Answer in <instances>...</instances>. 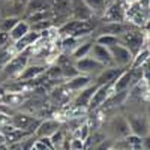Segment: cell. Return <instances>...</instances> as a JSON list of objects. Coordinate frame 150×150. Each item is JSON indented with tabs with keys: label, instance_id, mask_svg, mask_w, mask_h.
I'll list each match as a JSON object with an SVG mask.
<instances>
[{
	"label": "cell",
	"instance_id": "5b68a950",
	"mask_svg": "<svg viewBox=\"0 0 150 150\" xmlns=\"http://www.w3.org/2000/svg\"><path fill=\"white\" fill-rule=\"evenodd\" d=\"M27 53H29V48L24 50V51L20 53V54H15L14 57H12V59L8 62V63L5 65V68L2 69L3 74H5V77H15V78L18 77L20 72L29 65Z\"/></svg>",
	"mask_w": 150,
	"mask_h": 150
},
{
	"label": "cell",
	"instance_id": "8992f818",
	"mask_svg": "<svg viewBox=\"0 0 150 150\" xmlns=\"http://www.w3.org/2000/svg\"><path fill=\"white\" fill-rule=\"evenodd\" d=\"M108 50H110L111 57H112V63H114L116 66H120V68H123V69L131 68L132 60H134V54H132L125 45L116 44V45L110 47Z\"/></svg>",
	"mask_w": 150,
	"mask_h": 150
},
{
	"label": "cell",
	"instance_id": "d4e9b609",
	"mask_svg": "<svg viewBox=\"0 0 150 150\" xmlns=\"http://www.w3.org/2000/svg\"><path fill=\"white\" fill-rule=\"evenodd\" d=\"M15 56V51L12 48V44L6 45V47H0V69H3L5 65Z\"/></svg>",
	"mask_w": 150,
	"mask_h": 150
},
{
	"label": "cell",
	"instance_id": "e0dca14e",
	"mask_svg": "<svg viewBox=\"0 0 150 150\" xmlns=\"http://www.w3.org/2000/svg\"><path fill=\"white\" fill-rule=\"evenodd\" d=\"M93 77H90V75H86V74H78V75H75L74 78H69L66 83H65V86L68 87V89L74 93V92H80V90H83L84 87H87V86H90L93 81Z\"/></svg>",
	"mask_w": 150,
	"mask_h": 150
},
{
	"label": "cell",
	"instance_id": "d6a6232c",
	"mask_svg": "<svg viewBox=\"0 0 150 150\" xmlns=\"http://www.w3.org/2000/svg\"><path fill=\"white\" fill-rule=\"evenodd\" d=\"M112 140H110V138H105L104 141H101L99 144H96L95 147H92L90 150H111V147H112Z\"/></svg>",
	"mask_w": 150,
	"mask_h": 150
},
{
	"label": "cell",
	"instance_id": "f546056e",
	"mask_svg": "<svg viewBox=\"0 0 150 150\" xmlns=\"http://www.w3.org/2000/svg\"><path fill=\"white\" fill-rule=\"evenodd\" d=\"M45 74L48 75V78L51 80V81L63 80V74H62V68H60V65H53L50 69L45 71Z\"/></svg>",
	"mask_w": 150,
	"mask_h": 150
},
{
	"label": "cell",
	"instance_id": "4316f807",
	"mask_svg": "<svg viewBox=\"0 0 150 150\" xmlns=\"http://www.w3.org/2000/svg\"><path fill=\"white\" fill-rule=\"evenodd\" d=\"M84 3L93 11V14H102L108 5L107 0H84Z\"/></svg>",
	"mask_w": 150,
	"mask_h": 150
},
{
	"label": "cell",
	"instance_id": "ffe728a7",
	"mask_svg": "<svg viewBox=\"0 0 150 150\" xmlns=\"http://www.w3.org/2000/svg\"><path fill=\"white\" fill-rule=\"evenodd\" d=\"M41 11H51V3H50V0H29L23 15L27 17L30 14L41 12Z\"/></svg>",
	"mask_w": 150,
	"mask_h": 150
},
{
	"label": "cell",
	"instance_id": "6da1fadb",
	"mask_svg": "<svg viewBox=\"0 0 150 150\" xmlns=\"http://www.w3.org/2000/svg\"><path fill=\"white\" fill-rule=\"evenodd\" d=\"M144 35L146 33H143L137 26L128 24V29L119 36V42L125 45L135 56L141 48H144Z\"/></svg>",
	"mask_w": 150,
	"mask_h": 150
},
{
	"label": "cell",
	"instance_id": "ab89813d",
	"mask_svg": "<svg viewBox=\"0 0 150 150\" xmlns=\"http://www.w3.org/2000/svg\"><path fill=\"white\" fill-rule=\"evenodd\" d=\"M3 18V15H2V11H0V20H2Z\"/></svg>",
	"mask_w": 150,
	"mask_h": 150
},
{
	"label": "cell",
	"instance_id": "30bf717a",
	"mask_svg": "<svg viewBox=\"0 0 150 150\" xmlns=\"http://www.w3.org/2000/svg\"><path fill=\"white\" fill-rule=\"evenodd\" d=\"M129 23H117V21H104L101 26H98L95 29L96 36L98 35H114V36H120L125 30L128 29Z\"/></svg>",
	"mask_w": 150,
	"mask_h": 150
},
{
	"label": "cell",
	"instance_id": "b9f144b4",
	"mask_svg": "<svg viewBox=\"0 0 150 150\" xmlns=\"http://www.w3.org/2000/svg\"><path fill=\"white\" fill-rule=\"evenodd\" d=\"M149 98H150V92H149Z\"/></svg>",
	"mask_w": 150,
	"mask_h": 150
},
{
	"label": "cell",
	"instance_id": "44dd1931",
	"mask_svg": "<svg viewBox=\"0 0 150 150\" xmlns=\"http://www.w3.org/2000/svg\"><path fill=\"white\" fill-rule=\"evenodd\" d=\"M30 30H32V27H30L29 21L20 18L18 23H17L15 26L12 27V30L9 32V35H11V41H12V42H15V41L21 39V38H23V36H26Z\"/></svg>",
	"mask_w": 150,
	"mask_h": 150
},
{
	"label": "cell",
	"instance_id": "484cf974",
	"mask_svg": "<svg viewBox=\"0 0 150 150\" xmlns=\"http://www.w3.org/2000/svg\"><path fill=\"white\" fill-rule=\"evenodd\" d=\"M95 42L101 44V45H105L107 48L116 45V44H120L119 42V36H114V35H98L95 38Z\"/></svg>",
	"mask_w": 150,
	"mask_h": 150
},
{
	"label": "cell",
	"instance_id": "d590c367",
	"mask_svg": "<svg viewBox=\"0 0 150 150\" xmlns=\"http://www.w3.org/2000/svg\"><path fill=\"white\" fill-rule=\"evenodd\" d=\"M143 29H144L146 35H150V17H149V18H147V21L143 24Z\"/></svg>",
	"mask_w": 150,
	"mask_h": 150
},
{
	"label": "cell",
	"instance_id": "277c9868",
	"mask_svg": "<svg viewBox=\"0 0 150 150\" xmlns=\"http://www.w3.org/2000/svg\"><path fill=\"white\" fill-rule=\"evenodd\" d=\"M107 129H108V134L112 137V140H122L131 134L129 123L126 120V116L123 114L112 116L107 123Z\"/></svg>",
	"mask_w": 150,
	"mask_h": 150
},
{
	"label": "cell",
	"instance_id": "e575fe53",
	"mask_svg": "<svg viewBox=\"0 0 150 150\" xmlns=\"http://www.w3.org/2000/svg\"><path fill=\"white\" fill-rule=\"evenodd\" d=\"M35 146H36L38 150H53V149H50L47 144H44V143L39 141V140H36V141H35Z\"/></svg>",
	"mask_w": 150,
	"mask_h": 150
},
{
	"label": "cell",
	"instance_id": "7bdbcfd3",
	"mask_svg": "<svg viewBox=\"0 0 150 150\" xmlns=\"http://www.w3.org/2000/svg\"><path fill=\"white\" fill-rule=\"evenodd\" d=\"M149 9H150V5H149Z\"/></svg>",
	"mask_w": 150,
	"mask_h": 150
},
{
	"label": "cell",
	"instance_id": "4fadbf2b",
	"mask_svg": "<svg viewBox=\"0 0 150 150\" xmlns=\"http://www.w3.org/2000/svg\"><path fill=\"white\" fill-rule=\"evenodd\" d=\"M90 57H93L95 60H98L99 63H102L104 66H116L114 63H112V57H111V53L110 50L105 47V45H101L95 42L92 50H90Z\"/></svg>",
	"mask_w": 150,
	"mask_h": 150
},
{
	"label": "cell",
	"instance_id": "52a82bcc",
	"mask_svg": "<svg viewBox=\"0 0 150 150\" xmlns=\"http://www.w3.org/2000/svg\"><path fill=\"white\" fill-rule=\"evenodd\" d=\"M112 93V83H108V84H102V86H98L96 90L90 99L89 102V107H87V111H98L99 108H101L105 101L108 99V96Z\"/></svg>",
	"mask_w": 150,
	"mask_h": 150
},
{
	"label": "cell",
	"instance_id": "1f68e13d",
	"mask_svg": "<svg viewBox=\"0 0 150 150\" xmlns=\"http://www.w3.org/2000/svg\"><path fill=\"white\" fill-rule=\"evenodd\" d=\"M68 147H69V150H81V149H86L84 141L80 138V137H72V138L68 141Z\"/></svg>",
	"mask_w": 150,
	"mask_h": 150
},
{
	"label": "cell",
	"instance_id": "74e56055",
	"mask_svg": "<svg viewBox=\"0 0 150 150\" xmlns=\"http://www.w3.org/2000/svg\"><path fill=\"white\" fill-rule=\"evenodd\" d=\"M147 120H149V126H150V110L147 111Z\"/></svg>",
	"mask_w": 150,
	"mask_h": 150
},
{
	"label": "cell",
	"instance_id": "4dcf8cb0",
	"mask_svg": "<svg viewBox=\"0 0 150 150\" xmlns=\"http://www.w3.org/2000/svg\"><path fill=\"white\" fill-rule=\"evenodd\" d=\"M93 129H90V125H89V122H83L80 126H78V129H77V134H75V137H80V138L83 140V141H86V138L90 135V132H92Z\"/></svg>",
	"mask_w": 150,
	"mask_h": 150
},
{
	"label": "cell",
	"instance_id": "3957f363",
	"mask_svg": "<svg viewBox=\"0 0 150 150\" xmlns=\"http://www.w3.org/2000/svg\"><path fill=\"white\" fill-rule=\"evenodd\" d=\"M42 119H38L35 117L33 114L30 112H26V111H21V112H14V114L11 116V125L12 126H15L18 129H24L30 134L35 135V131L38 129Z\"/></svg>",
	"mask_w": 150,
	"mask_h": 150
},
{
	"label": "cell",
	"instance_id": "d6986e66",
	"mask_svg": "<svg viewBox=\"0 0 150 150\" xmlns=\"http://www.w3.org/2000/svg\"><path fill=\"white\" fill-rule=\"evenodd\" d=\"M93 44H95V39H83L81 38L78 45L71 51V59L72 60H78V59L87 57L90 54V50H92Z\"/></svg>",
	"mask_w": 150,
	"mask_h": 150
},
{
	"label": "cell",
	"instance_id": "cb8c5ba5",
	"mask_svg": "<svg viewBox=\"0 0 150 150\" xmlns=\"http://www.w3.org/2000/svg\"><path fill=\"white\" fill-rule=\"evenodd\" d=\"M149 57H150V48H141L140 51L134 56V60H132L131 68H132V69H135V68H143L144 63L149 60Z\"/></svg>",
	"mask_w": 150,
	"mask_h": 150
},
{
	"label": "cell",
	"instance_id": "603a6c76",
	"mask_svg": "<svg viewBox=\"0 0 150 150\" xmlns=\"http://www.w3.org/2000/svg\"><path fill=\"white\" fill-rule=\"evenodd\" d=\"M105 138H108V137H107V132H102V131H92L90 135L86 138L84 146H86L87 150H90L92 147H95L96 144H99L101 141H104Z\"/></svg>",
	"mask_w": 150,
	"mask_h": 150
},
{
	"label": "cell",
	"instance_id": "ac0fdd59",
	"mask_svg": "<svg viewBox=\"0 0 150 150\" xmlns=\"http://www.w3.org/2000/svg\"><path fill=\"white\" fill-rule=\"evenodd\" d=\"M132 68H126L119 77L114 80L112 83V92H125V90H129L131 89V81H132Z\"/></svg>",
	"mask_w": 150,
	"mask_h": 150
},
{
	"label": "cell",
	"instance_id": "5bb4252c",
	"mask_svg": "<svg viewBox=\"0 0 150 150\" xmlns=\"http://www.w3.org/2000/svg\"><path fill=\"white\" fill-rule=\"evenodd\" d=\"M96 87H98V86H96L95 83H92L90 86H87V87H84L83 90H80V93H77V95H75V98L72 99V107L86 108V110H87L90 99H92V96H93V93H95V90H96Z\"/></svg>",
	"mask_w": 150,
	"mask_h": 150
},
{
	"label": "cell",
	"instance_id": "60d3db41",
	"mask_svg": "<svg viewBox=\"0 0 150 150\" xmlns=\"http://www.w3.org/2000/svg\"><path fill=\"white\" fill-rule=\"evenodd\" d=\"M81 150H87V149H81Z\"/></svg>",
	"mask_w": 150,
	"mask_h": 150
},
{
	"label": "cell",
	"instance_id": "836d02e7",
	"mask_svg": "<svg viewBox=\"0 0 150 150\" xmlns=\"http://www.w3.org/2000/svg\"><path fill=\"white\" fill-rule=\"evenodd\" d=\"M9 44H12L9 32L0 30V47H6V45H9Z\"/></svg>",
	"mask_w": 150,
	"mask_h": 150
},
{
	"label": "cell",
	"instance_id": "7a4b0ae2",
	"mask_svg": "<svg viewBox=\"0 0 150 150\" xmlns=\"http://www.w3.org/2000/svg\"><path fill=\"white\" fill-rule=\"evenodd\" d=\"M126 120L129 123L131 134L138 135L144 140L150 137V126H149V120H147V112H129V114H126Z\"/></svg>",
	"mask_w": 150,
	"mask_h": 150
},
{
	"label": "cell",
	"instance_id": "ba28073f",
	"mask_svg": "<svg viewBox=\"0 0 150 150\" xmlns=\"http://www.w3.org/2000/svg\"><path fill=\"white\" fill-rule=\"evenodd\" d=\"M74 65L78 69L80 74H86V75H90V77H96V75L105 68L102 63H99L98 60H95L90 56L78 59V60H74Z\"/></svg>",
	"mask_w": 150,
	"mask_h": 150
},
{
	"label": "cell",
	"instance_id": "f35d334b",
	"mask_svg": "<svg viewBox=\"0 0 150 150\" xmlns=\"http://www.w3.org/2000/svg\"><path fill=\"white\" fill-rule=\"evenodd\" d=\"M30 150H38V149H36V146H35V144H33V146H32V147H30Z\"/></svg>",
	"mask_w": 150,
	"mask_h": 150
},
{
	"label": "cell",
	"instance_id": "2e32d148",
	"mask_svg": "<svg viewBox=\"0 0 150 150\" xmlns=\"http://www.w3.org/2000/svg\"><path fill=\"white\" fill-rule=\"evenodd\" d=\"M45 71H47V68L44 65H27L20 72V75L17 78L21 83H27V81H32L38 77H41L42 74H45Z\"/></svg>",
	"mask_w": 150,
	"mask_h": 150
},
{
	"label": "cell",
	"instance_id": "8fae6325",
	"mask_svg": "<svg viewBox=\"0 0 150 150\" xmlns=\"http://www.w3.org/2000/svg\"><path fill=\"white\" fill-rule=\"evenodd\" d=\"M125 69L120 68V66H105L95 77V84L96 86H102V84H108V83H114V80Z\"/></svg>",
	"mask_w": 150,
	"mask_h": 150
},
{
	"label": "cell",
	"instance_id": "ee69618b",
	"mask_svg": "<svg viewBox=\"0 0 150 150\" xmlns=\"http://www.w3.org/2000/svg\"><path fill=\"white\" fill-rule=\"evenodd\" d=\"M111 150H112V149H111Z\"/></svg>",
	"mask_w": 150,
	"mask_h": 150
},
{
	"label": "cell",
	"instance_id": "7402d4cb",
	"mask_svg": "<svg viewBox=\"0 0 150 150\" xmlns=\"http://www.w3.org/2000/svg\"><path fill=\"white\" fill-rule=\"evenodd\" d=\"M71 90L68 89V87L65 86V84H59L57 87H54L53 89V92H51V99L54 102H57V104H65V102H68L69 99H71Z\"/></svg>",
	"mask_w": 150,
	"mask_h": 150
},
{
	"label": "cell",
	"instance_id": "83f0119b",
	"mask_svg": "<svg viewBox=\"0 0 150 150\" xmlns=\"http://www.w3.org/2000/svg\"><path fill=\"white\" fill-rule=\"evenodd\" d=\"M80 39H81V38H75V36H63V39H62V48H63L65 51H69V54H71L72 50L78 45Z\"/></svg>",
	"mask_w": 150,
	"mask_h": 150
},
{
	"label": "cell",
	"instance_id": "f1b7e54d",
	"mask_svg": "<svg viewBox=\"0 0 150 150\" xmlns=\"http://www.w3.org/2000/svg\"><path fill=\"white\" fill-rule=\"evenodd\" d=\"M20 17H3L0 20V30H5V32H11L12 27L18 23Z\"/></svg>",
	"mask_w": 150,
	"mask_h": 150
},
{
	"label": "cell",
	"instance_id": "7c38bea8",
	"mask_svg": "<svg viewBox=\"0 0 150 150\" xmlns=\"http://www.w3.org/2000/svg\"><path fill=\"white\" fill-rule=\"evenodd\" d=\"M62 128V123L57 119H44L41 120L39 126L35 131V137L41 138V137H51Z\"/></svg>",
	"mask_w": 150,
	"mask_h": 150
},
{
	"label": "cell",
	"instance_id": "8d00e7d4",
	"mask_svg": "<svg viewBox=\"0 0 150 150\" xmlns=\"http://www.w3.org/2000/svg\"><path fill=\"white\" fill-rule=\"evenodd\" d=\"M0 150H9L8 149V144H0Z\"/></svg>",
	"mask_w": 150,
	"mask_h": 150
},
{
	"label": "cell",
	"instance_id": "9a60e30c",
	"mask_svg": "<svg viewBox=\"0 0 150 150\" xmlns=\"http://www.w3.org/2000/svg\"><path fill=\"white\" fill-rule=\"evenodd\" d=\"M123 6L117 2L111 3V5H107L105 11L102 12V15L107 21H117V23H123L125 20H126V14H125Z\"/></svg>",
	"mask_w": 150,
	"mask_h": 150
},
{
	"label": "cell",
	"instance_id": "9c48e42d",
	"mask_svg": "<svg viewBox=\"0 0 150 150\" xmlns=\"http://www.w3.org/2000/svg\"><path fill=\"white\" fill-rule=\"evenodd\" d=\"M93 11L84 3V0H72L71 2V18L78 20V21H86L93 18Z\"/></svg>",
	"mask_w": 150,
	"mask_h": 150
}]
</instances>
